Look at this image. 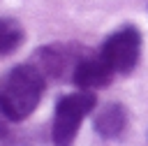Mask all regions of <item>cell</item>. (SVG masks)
<instances>
[{
	"mask_svg": "<svg viewBox=\"0 0 148 146\" xmlns=\"http://www.w3.org/2000/svg\"><path fill=\"white\" fill-rule=\"evenodd\" d=\"M9 123H14V121H12V116L7 114V109H5V104H2V100H0V137H5V134H7Z\"/></svg>",
	"mask_w": 148,
	"mask_h": 146,
	"instance_id": "8",
	"label": "cell"
},
{
	"mask_svg": "<svg viewBox=\"0 0 148 146\" xmlns=\"http://www.w3.org/2000/svg\"><path fill=\"white\" fill-rule=\"evenodd\" d=\"M37 58H39L37 67L44 72V76H56V79L65 76V70H67V67L74 72V67H76V63H79V60L72 63V53H69V49L58 46V44L39 49V51H37Z\"/></svg>",
	"mask_w": 148,
	"mask_h": 146,
	"instance_id": "5",
	"label": "cell"
},
{
	"mask_svg": "<svg viewBox=\"0 0 148 146\" xmlns=\"http://www.w3.org/2000/svg\"><path fill=\"white\" fill-rule=\"evenodd\" d=\"M113 70L99 58H81L72 72V83H76L81 90H97L111 83Z\"/></svg>",
	"mask_w": 148,
	"mask_h": 146,
	"instance_id": "4",
	"label": "cell"
},
{
	"mask_svg": "<svg viewBox=\"0 0 148 146\" xmlns=\"http://www.w3.org/2000/svg\"><path fill=\"white\" fill-rule=\"evenodd\" d=\"M139 53H141V35L136 32V28L130 25L113 32L102 46V60L118 74H130L139 63Z\"/></svg>",
	"mask_w": 148,
	"mask_h": 146,
	"instance_id": "3",
	"label": "cell"
},
{
	"mask_svg": "<svg viewBox=\"0 0 148 146\" xmlns=\"http://www.w3.org/2000/svg\"><path fill=\"white\" fill-rule=\"evenodd\" d=\"M44 86H46V76L37 65H18L5 76V83L0 88V100L14 123L28 118L37 109Z\"/></svg>",
	"mask_w": 148,
	"mask_h": 146,
	"instance_id": "1",
	"label": "cell"
},
{
	"mask_svg": "<svg viewBox=\"0 0 148 146\" xmlns=\"http://www.w3.org/2000/svg\"><path fill=\"white\" fill-rule=\"evenodd\" d=\"M25 32L18 21L14 19H0V53H12L21 46Z\"/></svg>",
	"mask_w": 148,
	"mask_h": 146,
	"instance_id": "7",
	"label": "cell"
},
{
	"mask_svg": "<svg viewBox=\"0 0 148 146\" xmlns=\"http://www.w3.org/2000/svg\"><path fill=\"white\" fill-rule=\"evenodd\" d=\"M127 125V111L123 104L118 102H109L99 109L97 118H95V130L97 134H102L104 139H111V137H118Z\"/></svg>",
	"mask_w": 148,
	"mask_h": 146,
	"instance_id": "6",
	"label": "cell"
},
{
	"mask_svg": "<svg viewBox=\"0 0 148 146\" xmlns=\"http://www.w3.org/2000/svg\"><path fill=\"white\" fill-rule=\"evenodd\" d=\"M95 95L92 90H81L60 97L53 111V125H51V141L53 146H72L76 139V132L83 123V118L92 111Z\"/></svg>",
	"mask_w": 148,
	"mask_h": 146,
	"instance_id": "2",
	"label": "cell"
}]
</instances>
